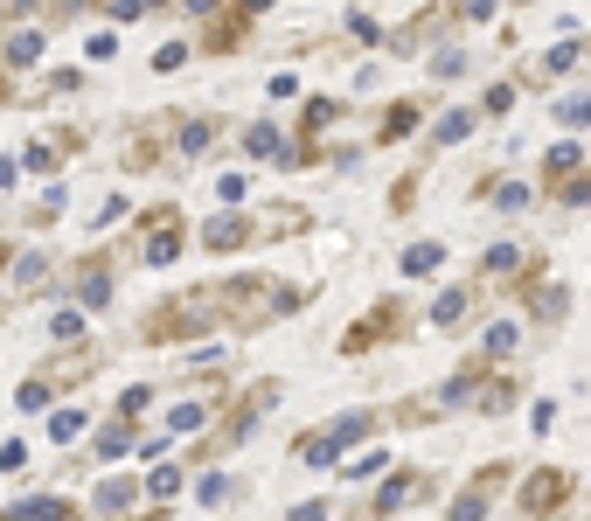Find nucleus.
Masks as SVG:
<instances>
[{
  "mask_svg": "<svg viewBox=\"0 0 591 521\" xmlns=\"http://www.w3.org/2000/svg\"><path fill=\"white\" fill-rule=\"evenodd\" d=\"M35 56H42V35H35V28L7 35V63H35Z\"/></svg>",
  "mask_w": 591,
  "mask_h": 521,
  "instance_id": "nucleus-20",
  "label": "nucleus"
},
{
  "mask_svg": "<svg viewBox=\"0 0 591 521\" xmlns=\"http://www.w3.org/2000/svg\"><path fill=\"white\" fill-rule=\"evenodd\" d=\"M459 313H466V292H459V285H452V292H439V306H432V320H439V327H452Z\"/></svg>",
  "mask_w": 591,
  "mask_h": 521,
  "instance_id": "nucleus-29",
  "label": "nucleus"
},
{
  "mask_svg": "<svg viewBox=\"0 0 591 521\" xmlns=\"http://www.w3.org/2000/svg\"><path fill=\"white\" fill-rule=\"evenodd\" d=\"M202 327H216V306H209V292H188V299H167V306H153L140 334L160 348V341H195Z\"/></svg>",
  "mask_w": 591,
  "mask_h": 521,
  "instance_id": "nucleus-2",
  "label": "nucleus"
},
{
  "mask_svg": "<svg viewBox=\"0 0 591 521\" xmlns=\"http://www.w3.org/2000/svg\"><path fill=\"white\" fill-rule=\"evenodd\" d=\"M0 188H14V160H0Z\"/></svg>",
  "mask_w": 591,
  "mask_h": 521,
  "instance_id": "nucleus-45",
  "label": "nucleus"
},
{
  "mask_svg": "<svg viewBox=\"0 0 591 521\" xmlns=\"http://www.w3.org/2000/svg\"><path fill=\"white\" fill-rule=\"evenodd\" d=\"M174 487H181V473H174V466H153V473H147V487H140V494H153V501H167Z\"/></svg>",
  "mask_w": 591,
  "mask_h": 521,
  "instance_id": "nucleus-26",
  "label": "nucleus"
},
{
  "mask_svg": "<svg viewBox=\"0 0 591 521\" xmlns=\"http://www.w3.org/2000/svg\"><path fill=\"white\" fill-rule=\"evenodd\" d=\"M181 56H188V49H181V42H167V49H153V70L167 77V70H181Z\"/></svg>",
  "mask_w": 591,
  "mask_h": 521,
  "instance_id": "nucleus-38",
  "label": "nucleus"
},
{
  "mask_svg": "<svg viewBox=\"0 0 591 521\" xmlns=\"http://www.w3.org/2000/svg\"><path fill=\"white\" fill-rule=\"evenodd\" d=\"M202 244H209V251H237V244H251V216H209Z\"/></svg>",
  "mask_w": 591,
  "mask_h": 521,
  "instance_id": "nucleus-8",
  "label": "nucleus"
},
{
  "mask_svg": "<svg viewBox=\"0 0 591 521\" xmlns=\"http://www.w3.org/2000/svg\"><path fill=\"white\" fill-rule=\"evenodd\" d=\"M133 494H140L133 480H105V487H98V515H126V508H133Z\"/></svg>",
  "mask_w": 591,
  "mask_h": 521,
  "instance_id": "nucleus-13",
  "label": "nucleus"
},
{
  "mask_svg": "<svg viewBox=\"0 0 591 521\" xmlns=\"http://www.w3.org/2000/svg\"><path fill=\"white\" fill-rule=\"evenodd\" d=\"M14 278H21V285H42V278H49V258H42V251L14 258Z\"/></svg>",
  "mask_w": 591,
  "mask_h": 521,
  "instance_id": "nucleus-28",
  "label": "nucleus"
},
{
  "mask_svg": "<svg viewBox=\"0 0 591 521\" xmlns=\"http://www.w3.org/2000/svg\"><path fill=\"white\" fill-rule=\"evenodd\" d=\"M14 403H21V410H42V403H49V383H42V376H28V383L14 390Z\"/></svg>",
  "mask_w": 591,
  "mask_h": 521,
  "instance_id": "nucleus-34",
  "label": "nucleus"
},
{
  "mask_svg": "<svg viewBox=\"0 0 591 521\" xmlns=\"http://www.w3.org/2000/svg\"><path fill=\"white\" fill-rule=\"evenodd\" d=\"M564 501H571V473H564V466L529 473V487H522V515H557Z\"/></svg>",
  "mask_w": 591,
  "mask_h": 521,
  "instance_id": "nucleus-4",
  "label": "nucleus"
},
{
  "mask_svg": "<svg viewBox=\"0 0 591 521\" xmlns=\"http://www.w3.org/2000/svg\"><path fill=\"white\" fill-rule=\"evenodd\" d=\"M557 119L564 126H591V98H557Z\"/></svg>",
  "mask_w": 591,
  "mask_h": 521,
  "instance_id": "nucleus-33",
  "label": "nucleus"
},
{
  "mask_svg": "<svg viewBox=\"0 0 591 521\" xmlns=\"http://www.w3.org/2000/svg\"><path fill=\"white\" fill-rule=\"evenodd\" d=\"M188 7H195V14H209V7H223V0H188Z\"/></svg>",
  "mask_w": 591,
  "mask_h": 521,
  "instance_id": "nucleus-46",
  "label": "nucleus"
},
{
  "mask_svg": "<svg viewBox=\"0 0 591 521\" xmlns=\"http://www.w3.org/2000/svg\"><path fill=\"white\" fill-rule=\"evenodd\" d=\"M501 480H508V466H487V473H480V480H473V487H466V494L452 501V521H480V515H487V501H494V487H501Z\"/></svg>",
  "mask_w": 591,
  "mask_h": 521,
  "instance_id": "nucleus-5",
  "label": "nucleus"
},
{
  "mask_svg": "<svg viewBox=\"0 0 591 521\" xmlns=\"http://www.w3.org/2000/svg\"><path fill=\"white\" fill-rule=\"evenodd\" d=\"M529 306H536L543 320H557V313L571 306V292H564V285H529Z\"/></svg>",
  "mask_w": 591,
  "mask_h": 521,
  "instance_id": "nucleus-17",
  "label": "nucleus"
},
{
  "mask_svg": "<svg viewBox=\"0 0 591 521\" xmlns=\"http://www.w3.org/2000/svg\"><path fill=\"white\" fill-rule=\"evenodd\" d=\"M77 431H84V417H77V410H63V417H56V424H49V438H56V445H70V438H77Z\"/></svg>",
  "mask_w": 591,
  "mask_h": 521,
  "instance_id": "nucleus-37",
  "label": "nucleus"
},
{
  "mask_svg": "<svg viewBox=\"0 0 591 521\" xmlns=\"http://www.w3.org/2000/svg\"><path fill=\"white\" fill-rule=\"evenodd\" d=\"M494 202H501L508 216H522V209H529V188H522V181H501V188H494Z\"/></svg>",
  "mask_w": 591,
  "mask_h": 521,
  "instance_id": "nucleus-30",
  "label": "nucleus"
},
{
  "mask_svg": "<svg viewBox=\"0 0 591 521\" xmlns=\"http://www.w3.org/2000/svg\"><path fill=\"white\" fill-rule=\"evenodd\" d=\"M571 63H578V42H564V49H550V56L536 63V77H564Z\"/></svg>",
  "mask_w": 591,
  "mask_h": 521,
  "instance_id": "nucleus-22",
  "label": "nucleus"
},
{
  "mask_svg": "<svg viewBox=\"0 0 591 521\" xmlns=\"http://www.w3.org/2000/svg\"><path fill=\"white\" fill-rule=\"evenodd\" d=\"M7 521H77V515H70L63 501H21V508H14Z\"/></svg>",
  "mask_w": 591,
  "mask_h": 521,
  "instance_id": "nucleus-19",
  "label": "nucleus"
},
{
  "mask_svg": "<svg viewBox=\"0 0 591 521\" xmlns=\"http://www.w3.org/2000/svg\"><path fill=\"white\" fill-rule=\"evenodd\" d=\"M293 521H327V501H299Z\"/></svg>",
  "mask_w": 591,
  "mask_h": 521,
  "instance_id": "nucleus-42",
  "label": "nucleus"
},
{
  "mask_svg": "<svg viewBox=\"0 0 591 521\" xmlns=\"http://www.w3.org/2000/svg\"><path fill=\"white\" fill-rule=\"evenodd\" d=\"M28 216H35V223H56V216H63V188H49V195H42Z\"/></svg>",
  "mask_w": 591,
  "mask_h": 521,
  "instance_id": "nucleus-35",
  "label": "nucleus"
},
{
  "mask_svg": "<svg viewBox=\"0 0 591 521\" xmlns=\"http://www.w3.org/2000/svg\"><path fill=\"white\" fill-rule=\"evenodd\" d=\"M209 139H216L209 119H188V126H181V153H209Z\"/></svg>",
  "mask_w": 591,
  "mask_h": 521,
  "instance_id": "nucleus-21",
  "label": "nucleus"
},
{
  "mask_svg": "<svg viewBox=\"0 0 591 521\" xmlns=\"http://www.w3.org/2000/svg\"><path fill=\"white\" fill-rule=\"evenodd\" d=\"M578 160H585V146H578V139H557V146H550V174H571Z\"/></svg>",
  "mask_w": 591,
  "mask_h": 521,
  "instance_id": "nucleus-23",
  "label": "nucleus"
},
{
  "mask_svg": "<svg viewBox=\"0 0 591 521\" xmlns=\"http://www.w3.org/2000/svg\"><path fill=\"white\" fill-rule=\"evenodd\" d=\"M327 119H341V98H313V105H306V132H320Z\"/></svg>",
  "mask_w": 591,
  "mask_h": 521,
  "instance_id": "nucleus-31",
  "label": "nucleus"
},
{
  "mask_svg": "<svg viewBox=\"0 0 591 521\" xmlns=\"http://www.w3.org/2000/svg\"><path fill=\"white\" fill-rule=\"evenodd\" d=\"M418 494H425V473H397V480H390V487H383L369 508H376V515H397V508H411Z\"/></svg>",
  "mask_w": 591,
  "mask_h": 521,
  "instance_id": "nucleus-9",
  "label": "nucleus"
},
{
  "mask_svg": "<svg viewBox=\"0 0 591 521\" xmlns=\"http://www.w3.org/2000/svg\"><path fill=\"white\" fill-rule=\"evenodd\" d=\"M411 126H418V105H397V112L383 119V139H404Z\"/></svg>",
  "mask_w": 591,
  "mask_h": 521,
  "instance_id": "nucleus-32",
  "label": "nucleus"
},
{
  "mask_svg": "<svg viewBox=\"0 0 591 521\" xmlns=\"http://www.w3.org/2000/svg\"><path fill=\"white\" fill-rule=\"evenodd\" d=\"M147 258L153 264H174V258H181V216H174V209H160V216L147 223Z\"/></svg>",
  "mask_w": 591,
  "mask_h": 521,
  "instance_id": "nucleus-6",
  "label": "nucleus"
},
{
  "mask_svg": "<svg viewBox=\"0 0 591 521\" xmlns=\"http://www.w3.org/2000/svg\"><path fill=\"white\" fill-rule=\"evenodd\" d=\"M77 292H84V306H105V299H112V271H98V258H84V271H77Z\"/></svg>",
  "mask_w": 591,
  "mask_h": 521,
  "instance_id": "nucleus-10",
  "label": "nucleus"
},
{
  "mask_svg": "<svg viewBox=\"0 0 591 521\" xmlns=\"http://www.w3.org/2000/svg\"><path fill=\"white\" fill-rule=\"evenodd\" d=\"M466 132H473V112H445L439 119V146H459Z\"/></svg>",
  "mask_w": 591,
  "mask_h": 521,
  "instance_id": "nucleus-25",
  "label": "nucleus"
},
{
  "mask_svg": "<svg viewBox=\"0 0 591 521\" xmlns=\"http://www.w3.org/2000/svg\"><path fill=\"white\" fill-rule=\"evenodd\" d=\"M133 445H140V431H133V424H105V431H98V452H105V459H126Z\"/></svg>",
  "mask_w": 591,
  "mask_h": 521,
  "instance_id": "nucleus-12",
  "label": "nucleus"
},
{
  "mask_svg": "<svg viewBox=\"0 0 591 521\" xmlns=\"http://www.w3.org/2000/svg\"><path fill=\"white\" fill-rule=\"evenodd\" d=\"M63 146H70V139H35V146L21 153V167H35V174H56V167H63Z\"/></svg>",
  "mask_w": 591,
  "mask_h": 521,
  "instance_id": "nucleus-11",
  "label": "nucleus"
},
{
  "mask_svg": "<svg viewBox=\"0 0 591 521\" xmlns=\"http://www.w3.org/2000/svg\"><path fill=\"white\" fill-rule=\"evenodd\" d=\"M91 362H98L91 348H84V355H70V362H56V369H49V390H70V383H84V369H91Z\"/></svg>",
  "mask_w": 591,
  "mask_h": 521,
  "instance_id": "nucleus-18",
  "label": "nucleus"
},
{
  "mask_svg": "<svg viewBox=\"0 0 591 521\" xmlns=\"http://www.w3.org/2000/svg\"><path fill=\"white\" fill-rule=\"evenodd\" d=\"M369 431H376V410H348V417H334L320 438H306V445H299V459H306V466H327V459H341L348 445H362Z\"/></svg>",
  "mask_w": 591,
  "mask_h": 521,
  "instance_id": "nucleus-3",
  "label": "nucleus"
},
{
  "mask_svg": "<svg viewBox=\"0 0 591 521\" xmlns=\"http://www.w3.org/2000/svg\"><path fill=\"white\" fill-rule=\"evenodd\" d=\"M459 14H466V21H487V14H494V0H459Z\"/></svg>",
  "mask_w": 591,
  "mask_h": 521,
  "instance_id": "nucleus-43",
  "label": "nucleus"
},
{
  "mask_svg": "<svg viewBox=\"0 0 591 521\" xmlns=\"http://www.w3.org/2000/svg\"><path fill=\"white\" fill-rule=\"evenodd\" d=\"M487 271L515 278V271H522V251H515V244H494V251H487Z\"/></svg>",
  "mask_w": 591,
  "mask_h": 521,
  "instance_id": "nucleus-27",
  "label": "nucleus"
},
{
  "mask_svg": "<svg viewBox=\"0 0 591 521\" xmlns=\"http://www.w3.org/2000/svg\"><path fill=\"white\" fill-rule=\"evenodd\" d=\"M202 417H209L202 403H181V410L167 417V431H174V438H188V431H202Z\"/></svg>",
  "mask_w": 591,
  "mask_h": 521,
  "instance_id": "nucleus-24",
  "label": "nucleus"
},
{
  "mask_svg": "<svg viewBox=\"0 0 591 521\" xmlns=\"http://www.w3.org/2000/svg\"><path fill=\"white\" fill-rule=\"evenodd\" d=\"M147 403H153V390H147V383H140V390H126V403H119V410H126V417H140Z\"/></svg>",
  "mask_w": 591,
  "mask_h": 521,
  "instance_id": "nucleus-40",
  "label": "nucleus"
},
{
  "mask_svg": "<svg viewBox=\"0 0 591 521\" xmlns=\"http://www.w3.org/2000/svg\"><path fill=\"white\" fill-rule=\"evenodd\" d=\"M84 334V313H56V341H77Z\"/></svg>",
  "mask_w": 591,
  "mask_h": 521,
  "instance_id": "nucleus-39",
  "label": "nucleus"
},
{
  "mask_svg": "<svg viewBox=\"0 0 591 521\" xmlns=\"http://www.w3.org/2000/svg\"><path fill=\"white\" fill-rule=\"evenodd\" d=\"M515 383H508V376H501V383H480V390H473V403H480V410H487V417H501V410H508V403H515Z\"/></svg>",
  "mask_w": 591,
  "mask_h": 521,
  "instance_id": "nucleus-14",
  "label": "nucleus"
},
{
  "mask_svg": "<svg viewBox=\"0 0 591 521\" xmlns=\"http://www.w3.org/2000/svg\"><path fill=\"white\" fill-rule=\"evenodd\" d=\"M439 264H445V244H411V251H404V271H411V278H432Z\"/></svg>",
  "mask_w": 591,
  "mask_h": 521,
  "instance_id": "nucleus-15",
  "label": "nucleus"
},
{
  "mask_svg": "<svg viewBox=\"0 0 591 521\" xmlns=\"http://www.w3.org/2000/svg\"><path fill=\"white\" fill-rule=\"evenodd\" d=\"M397 320H404V313H397V299H383V306H376V313H369V320H362V327H355V334H348L341 348H348V355H362V348H369L376 334L390 341V334H397Z\"/></svg>",
  "mask_w": 591,
  "mask_h": 521,
  "instance_id": "nucleus-7",
  "label": "nucleus"
},
{
  "mask_svg": "<svg viewBox=\"0 0 591 521\" xmlns=\"http://www.w3.org/2000/svg\"><path fill=\"white\" fill-rule=\"evenodd\" d=\"M0 264H7V244H0Z\"/></svg>",
  "mask_w": 591,
  "mask_h": 521,
  "instance_id": "nucleus-47",
  "label": "nucleus"
},
{
  "mask_svg": "<svg viewBox=\"0 0 591 521\" xmlns=\"http://www.w3.org/2000/svg\"><path fill=\"white\" fill-rule=\"evenodd\" d=\"M237 7H244V14H265V7H272V0H237Z\"/></svg>",
  "mask_w": 591,
  "mask_h": 521,
  "instance_id": "nucleus-44",
  "label": "nucleus"
},
{
  "mask_svg": "<svg viewBox=\"0 0 591 521\" xmlns=\"http://www.w3.org/2000/svg\"><path fill=\"white\" fill-rule=\"evenodd\" d=\"M244 146H251L258 160H286V146H279V126H244Z\"/></svg>",
  "mask_w": 591,
  "mask_h": 521,
  "instance_id": "nucleus-16",
  "label": "nucleus"
},
{
  "mask_svg": "<svg viewBox=\"0 0 591 521\" xmlns=\"http://www.w3.org/2000/svg\"><path fill=\"white\" fill-rule=\"evenodd\" d=\"M494 355H515V327H487V362Z\"/></svg>",
  "mask_w": 591,
  "mask_h": 521,
  "instance_id": "nucleus-36",
  "label": "nucleus"
},
{
  "mask_svg": "<svg viewBox=\"0 0 591 521\" xmlns=\"http://www.w3.org/2000/svg\"><path fill=\"white\" fill-rule=\"evenodd\" d=\"M564 202H591V174H571V188H564Z\"/></svg>",
  "mask_w": 591,
  "mask_h": 521,
  "instance_id": "nucleus-41",
  "label": "nucleus"
},
{
  "mask_svg": "<svg viewBox=\"0 0 591 521\" xmlns=\"http://www.w3.org/2000/svg\"><path fill=\"white\" fill-rule=\"evenodd\" d=\"M209 306H216L230 327H265V320L293 313L299 292H293V285H272V278H230V285L209 292Z\"/></svg>",
  "mask_w": 591,
  "mask_h": 521,
  "instance_id": "nucleus-1",
  "label": "nucleus"
}]
</instances>
